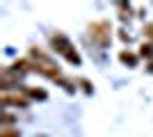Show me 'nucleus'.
Returning a JSON list of instances; mask_svg holds the SVG:
<instances>
[{"instance_id": "f257e3e1", "label": "nucleus", "mask_w": 153, "mask_h": 137, "mask_svg": "<svg viewBox=\"0 0 153 137\" xmlns=\"http://www.w3.org/2000/svg\"><path fill=\"white\" fill-rule=\"evenodd\" d=\"M27 59L32 62V71L41 73V76H46L48 80H55V82H62L64 80L62 69H59V66L51 59V55H46L41 48L32 46L30 50H27Z\"/></svg>"}, {"instance_id": "f03ea898", "label": "nucleus", "mask_w": 153, "mask_h": 137, "mask_svg": "<svg viewBox=\"0 0 153 137\" xmlns=\"http://www.w3.org/2000/svg\"><path fill=\"white\" fill-rule=\"evenodd\" d=\"M51 46H53V50L57 53V55H62L69 64H73V66H80L82 64V57H80V53H78V48L73 46V41L66 37L64 32H53L51 34Z\"/></svg>"}, {"instance_id": "7ed1b4c3", "label": "nucleus", "mask_w": 153, "mask_h": 137, "mask_svg": "<svg viewBox=\"0 0 153 137\" xmlns=\"http://www.w3.org/2000/svg\"><path fill=\"white\" fill-rule=\"evenodd\" d=\"M87 34L89 39L94 41L98 48H108L112 44V23L108 19H101V21H91L87 25Z\"/></svg>"}, {"instance_id": "20e7f679", "label": "nucleus", "mask_w": 153, "mask_h": 137, "mask_svg": "<svg viewBox=\"0 0 153 137\" xmlns=\"http://www.w3.org/2000/svg\"><path fill=\"white\" fill-rule=\"evenodd\" d=\"M0 105H2V107H27V105H30V96H27L25 91L19 94V89L16 91H2Z\"/></svg>"}, {"instance_id": "39448f33", "label": "nucleus", "mask_w": 153, "mask_h": 137, "mask_svg": "<svg viewBox=\"0 0 153 137\" xmlns=\"http://www.w3.org/2000/svg\"><path fill=\"white\" fill-rule=\"evenodd\" d=\"M21 80H23V73L14 71L12 66H7V69H2V73H0V89L12 91V87H19Z\"/></svg>"}, {"instance_id": "423d86ee", "label": "nucleus", "mask_w": 153, "mask_h": 137, "mask_svg": "<svg viewBox=\"0 0 153 137\" xmlns=\"http://www.w3.org/2000/svg\"><path fill=\"white\" fill-rule=\"evenodd\" d=\"M119 62L130 66V69H135V66L140 64V53H133V50H128V48H123V50H119Z\"/></svg>"}, {"instance_id": "0eeeda50", "label": "nucleus", "mask_w": 153, "mask_h": 137, "mask_svg": "<svg viewBox=\"0 0 153 137\" xmlns=\"http://www.w3.org/2000/svg\"><path fill=\"white\" fill-rule=\"evenodd\" d=\"M140 59H151L153 62V44L151 41H144L140 46Z\"/></svg>"}, {"instance_id": "6e6552de", "label": "nucleus", "mask_w": 153, "mask_h": 137, "mask_svg": "<svg viewBox=\"0 0 153 137\" xmlns=\"http://www.w3.org/2000/svg\"><path fill=\"white\" fill-rule=\"evenodd\" d=\"M25 94L30 98H37V101H46L48 98V94L44 89H39V87H25Z\"/></svg>"}, {"instance_id": "1a4fd4ad", "label": "nucleus", "mask_w": 153, "mask_h": 137, "mask_svg": "<svg viewBox=\"0 0 153 137\" xmlns=\"http://www.w3.org/2000/svg\"><path fill=\"white\" fill-rule=\"evenodd\" d=\"M117 9H119V16H121V21H130L133 19V7L126 5V2H117Z\"/></svg>"}, {"instance_id": "9d476101", "label": "nucleus", "mask_w": 153, "mask_h": 137, "mask_svg": "<svg viewBox=\"0 0 153 137\" xmlns=\"http://www.w3.org/2000/svg\"><path fill=\"white\" fill-rule=\"evenodd\" d=\"M76 85H80V87H82V89H85V94H91V91H94V85H91V82H89L87 78H78V80H76Z\"/></svg>"}, {"instance_id": "9b49d317", "label": "nucleus", "mask_w": 153, "mask_h": 137, "mask_svg": "<svg viewBox=\"0 0 153 137\" xmlns=\"http://www.w3.org/2000/svg\"><path fill=\"white\" fill-rule=\"evenodd\" d=\"M0 137H21V130L19 128H2V130H0Z\"/></svg>"}, {"instance_id": "f8f14e48", "label": "nucleus", "mask_w": 153, "mask_h": 137, "mask_svg": "<svg viewBox=\"0 0 153 137\" xmlns=\"http://www.w3.org/2000/svg\"><path fill=\"white\" fill-rule=\"evenodd\" d=\"M142 32H144V37H146L149 41L153 44V23H144V27H142Z\"/></svg>"}, {"instance_id": "ddd939ff", "label": "nucleus", "mask_w": 153, "mask_h": 137, "mask_svg": "<svg viewBox=\"0 0 153 137\" xmlns=\"http://www.w3.org/2000/svg\"><path fill=\"white\" fill-rule=\"evenodd\" d=\"M119 37H121V41H130V34H126V30H121Z\"/></svg>"}, {"instance_id": "4468645a", "label": "nucleus", "mask_w": 153, "mask_h": 137, "mask_svg": "<svg viewBox=\"0 0 153 137\" xmlns=\"http://www.w3.org/2000/svg\"><path fill=\"white\" fill-rule=\"evenodd\" d=\"M149 71H151V73H153V62H151V64H149Z\"/></svg>"}]
</instances>
